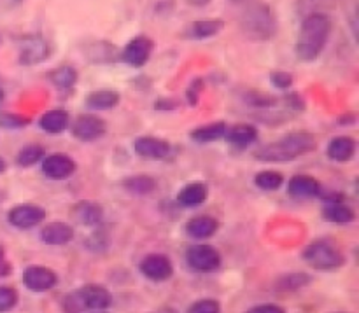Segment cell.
I'll return each instance as SVG.
<instances>
[{
  "instance_id": "1",
  "label": "cell",
  "mask_w": 359,
  "mask_h": 313,
  "mask_svg": "<svg viewBox=\"0 0 359 313\" xmlns=\"http://www.w3.org/2000/svg\"><path fill=\"white\" fill-rule=\"evenodd\" d=\"M332 35V20L325 13H314L304 18L298 34L297 53L300 62H314L325 51L326 44Z\"/></svg>"
},
{
  "instance_id": "2",
  "label": "cell",
  "mask_w": 359,
  "mask_h": 313,
  "mask_svg": "<svg viewBox=\"0 0 359 313\" xmlns=\"http://www.w3.org/2000/svg\"><path fill=\"white\" fill-rule=\"evenodd\" d=\"M238 27L248 39L256 42L270 41L277 34V18L265 2H244L238 16Z\"/></svg>"
},
{
  "instance_id": "3",
  "label": "cell",
  "mask_w": 359,
  "mask_h": 313,
  "mask_svg": "<svg viewBox=\"0 0 359 313\" xmlns=\"http://www.w3.org/2000/svg\"><path fill=\"white\" fill-rule=\"evenodd\" d=\"M318 142L316 137L307 132H294L287 133L283 139L277 142L269 144V146L262 147L256 153V160L259 161H270V163H284V161H293L297 158L304 156V154L312 153L316 149Z\"/></svg>"
},
{
  "instance_id": "4",
  "label": "cell",
  "mask_w": 359,
  "mask_h": 313,
  "mask_svg": "<svg viewBox=\"0 0 359 313\" xmlns=\"http://www.w3.org/2000/svg\"><path fill=\"white\" fill-rule=\"evenodd\" d=\"M112 305V294L105 287L90 286L81 287L76 293L67 294L63 300V310L67 313H83V310L102 312Z\"/></svg>"
},
{
  "instance_id": "5",
  "label": "cell",
  "mask_w": 359,
  "mask_h": 313,
  "mask_svg": "<svg viewBox=\"0 0 359 313\" xmlns=\"http://www.w3.org/2000/svg\"><path fill=\"white\" fill-rule=\"evenodd\" d=\"M302 256L309 266L319 272H337L346 263V258L339 251V247L328 240L312 242Z\"/></svg>"
},
{
  "instance_id": "6",
  "label": "cell",
  "mask_w": 359,
  "mask_h": 313,
  "mask_svg": "<svg viewBox=\"0 0 359 313\" xmlns=\"http://www.w3.org/2000/svg\"><path fill=\"white\" fill-rule=\"evenodd\" d=\"M186 263L196 273H214L221 268V254L207 244H196L186 251Z\"/></svg>"
},
{
  "instance_id": "7",
  "label": "cell",
  "mask_w": 359,
  "mask_h": 313,
  "mask_svg": "<svg viewBox=\"0 0 359 313\" xmlns=\"http://www.w3.org/2000/svg\"><path fill=\"white\" fill-rule=\"evenodd\" d=\"M20 63L21 65H37L46 62L51 55V46L42 35H25L20 39Z\"/></svg>"
},
{
  "instance_id": "8",
  "label": "cell",
  "mask_w": 359,
  "mask_h": 313,
  "mask_svg": "<svg viewBox=\"0 0 359 313\" xmlns=\"http://www.w3.org/2000/svg\"><path fill=\"white\" fill-rule=\"evenodd\" d=\"M46 219V210L39 205H16L14 209L9 210L7 214V221L11 226L18 228V230H30V228L39 226L42 221Z\"/></svg>"
},
{
  "instance_id": "9",
  "label": "cell",
  "mask_w": 359,
  "mask_h": 313,
  "mask_svg": "<svg viewBox=\"0 0 359 313\" xmlns=\"http://www.w3.org/2000/svg\"><path fill=\"white\" fill-rule=\"evenodd\" d=\"M153 41L146 35H139V37H133L128 44L125 46L121 53V60L126 65L133 67V69H140V67L146 65L151 58V53H153Z\"/></svg>"
},
{
  "instance_id": "10",
  "label": "cell",
  "mask_w": 359,
  "mask_h": 313,
  "mask_svg": "<svg viewBox=\"0 0 359 313\" xmlns=\"http://www.w3.org/2000/svg\"><path fill=\"white\" fill-rule=\"evenodd\" d=\"M107 132V125L104 119L93 114H84L74 121L72 135L81 142H93V140L102 139Z\"/></svg>"
},
{
  "instance_id": "11",
  "label": "cell",
  "mask_w": 359,
  "mask_h": 313,
  "mask_svg": "<svg viewBox=\"0 0 359 313\" xmlns=\"http://www.w3.org/2000/svg\"><path fill=\"white\" fill-rule=\"evenodd\" d=\"M139 270L147 280H153V282H165L174 275V266H172L170 259L163 254L146 256L140 261Z\"/></svg>"
},
{
  "instance_id": "12",
  "label": "cell",
  "mask_w": 359,
  "mask_h": 313,
  "mask_svg": "<svg viewBox=\"0 0 359 313\" xmlns=\"http://www.w3.org/2000/svg\"><path fill=\"white\" fill-rule=\"evenodd\" d=\"M76 172V161L62 153L49 154L42 160V174L51 181H65Z\"/></svg>"
},
{
  "instance_id": "13",
  "label": "cell",
  "mask_w": 359,
  "mask_h": 313,
  "mask_svg": "<svg viewBox=\"0 0 359 313\" xmlns=\"http://www.w3.org/2000/svg\"><path fill=\"white\" fill-rule=\"evenodd\" d=\"M23 284L32 293H48L58 284V277L46 266H28L23 273Z\"/></svg>"
},
{
  "instance_id": "14",
  "label": "cell",
  "mask_w": 359,
  "mask_h": 313,
  "mask_svg": "<svg viewBox=\"0 0 359 313\" xmlns=\"http://www.w3.org/2000/svg\"><path fill=\"white\" fill-rule=\"evenodd\" d=\"M133 151L140 158H144V160L160 161L170 156L172 146L170 142H167L163 139H158V137H139L133 142Z\"/></svg>"
},
{
  "instance_id": "15",
  "label": "cell",
  "mask_w": 359,
  "mask_h": 313,
  "mask_svg": "<svg viewBox=\"0 0 359 313\" xmlns=\"http://www.w3.org/2000/svg\"><path fill=\"white\" fill-rule=\"evenodd\" d=\"M224 28L223 20H198L189 23L188 27L182 30V37L188 41H203V39H210L214 35L221 34Z\"/></svg>"
},
{
  "instance_id": "16",
  "label": "cell",
  "mask_w": 359,
  "mask_h": 313,
  "mask_svg": "<svg viewBox=\"0 0 359 313\" xmlns=\"http://www.w3.org/2000/svg\"><path fill=\"white\" fill-rule=\"evenodd\" d=\"M287 195L298 200L316 198L321 195V184L318 179L311 177V175H294L287 184Z\"/></svg>"
},
{
  "instance_id": "17",
  "label": "cell",
  "mask_w": 359,
  "mask_h": 313,
  "mask_svg": "<svg viewBox=\"0 0 359 313\" xmlns=\"http://www.w3.org/2000/svg\"><path fill=\"white\" fill-rule=\"evenodd\" d=\"M207 196H209V188L203 182H189L184 188L179 191L177 203L186 207V209H195L205 203Z\"/></svg>"
},
{
  "instance_id": "18",
  "label": "cell",
  "mask_w": 359,
  "mask_h": 313,
  "mask_svg": "<svg viewBox=\"0 0 359 313\" xmlns=\"http://www.w3.org/2000/svg\"><path fill=\"white\" fill-rule=\"evenodd\" d=\"M74 238V228H70L65 223H56L46 224L41 230V240L46 245H67L69 242H72Z\"/></svg>"
},
{
  "instance_id": "19",
  "label": "cell",
  "mask_w": 359,
  "mask_h": 313,
  "mask_svg": "<svg viewBox=\"0 0 359 313\" xmlns=\"http://www.w3.org/2000/svg\"><path fill=\"white\" fill-rule=\"evenodd\" d=\"M330 160L337 161V163H346L351 161L356 154V140L351 139V137H335L332 142L328 144V149H326Z\"/></svg>"
},
{
  "instance_id": "20",
  "label": "cell",
  "mask_w": 359,
  "mask_h": 313,
  "mask_svg": "<svg viewBox=\"0 0 359 313\" xmlns=\"http://www.w3.org/2000/svg\"><path fill=\"white\" fill-rule=\"evenodd\" d=\"M217 228H219V223L214 217L198 216L186 223V233L195 240H207V238L216 235Z\"/></svg>"
},
{
  "instance_id": "21",
  "label": "cell",
  "mask_w": 359,
  "mask_h": 313,
  "mask_svg": "<svg viewBox=\"0 0 359 313\" xmlns=\"http://www.w3.org/2000/svg\"><path fill=\"white\" fill-rule=\"evenodd\" d=\"M224 139L233 147H248L258 140V130L252 125H235L226 128Z\"/></svg>"
},
{
  "instance_id": "22",
  "label": "cell",
  "mask_w": 359,
  "mask_h": 313,
  "mask_svg": "<svg viewBox=\"0 0 359 313\" xmlns=\"http://www.w3.org/2000/svg\"><path fill=\"white\" fill-rule=\"evenodd\" d=\"M74 217H76L77 223H81L83 226L98 228L102 219H104V210H102V207L97 205V203L83 202L76 207V210H74Z\"/></svg>"
},
{
  "instance_id": "23",
  "label": "cell",
  "mask_w": 359,
  "mask_h": 313,
  "mask_svg": "<svg viewBox=\"0 0 359 313\" xmlns=\"http://www.w3.org/2000/svg\"><path fill=\"white\" fill-rule=\"evenodd\" d=\"M39 126L44 130L46 133H51V135H58V133L65 132L67 126H69V114L62 109H53L48 111L39 121Z\"/></svg>"
},
{
  "instance_id": "24",
  "label": "cell",
  "mask_w": 359,
  "mask_h": 313,
  "mask_svg": "<svg viewBox=\"0 0 359 313\" xmlns=\"http://www.w3.org/2000/svg\"><path fill=\"white\" fill-rule=\"evenodd\" d=\"M323 219L333 224H349L356 219V214L349 205L342 202L326 203V207L323 209Z\"/></svg>"
},
{
  "instance_id": "25",
  "label": "cell",
  "mask_w": 359,
  "mask_h": 313,
  "mask_svg": "<svg viewBox=\"0 0 359 313\" xmlns=\"http://www.w3.org/2000/svg\"><path fill=\"white\" fill-rule=\"evenodd\" d=\"M226 123L224 121H217V123H210V125L200 126L196 128L195 132H191V139L198 144H210L216 142V140L223 139L224 133H226Z\"/></svg>"
},
{
  "instance_id": "26",
  "label": "cell",
  "mask_w": 359,
  "mask_h": 313,
  "mask_svg": "<svg viewBox=\"0 0 359 313\" xmlns=\"http://www.w3.org/2000/svg\"><path fill=\"white\" fill-rule=\"evenodd\" d=\"M119 93L112 90H100L93 91L86 97V105L93 111H109L119 104Z\"/></svg>"
},
{
  "instance_id": "27",
  "label": "cell",
  "mask_w": 359,
  "mask_h": 313,
  "mask_svg": "<svg viewBox=\"0 0 359 313\" xmlns=\"http://www.w3.org/2000/svg\"><path fill=\"white\" fill-rule=\"evenodd\" d=\"M49 81L56 86L60 91H69L76 86L77 83V70L70 65H62L58 69L49 72Z\"/></svg>"
},
{
  "instance_id": "28",
  "label": "cell",
  "mask_w": 359,
  "mask_h": 313,
  "mask_svg": "<svg viewBox=\"0 0 359 313\" xmlns=\"http://www.w3.org/2000/svg\"><path fill=\"white\" fill-rule=\"evenodd\" d=\"M123 188L132 193V195L144 196L156 189V181L153 177H147V175H133V177L123 181Z\"/></svg>"
},
{
  "instance_id": "29",
  "label": "cell",
  "mask_w": 359,
  "mask_h": 313,
  "mask_svg": "<svg viewBox=\"0 0 359 313\" xmlns=\"http://www.w3.org/2000/svg\"><path fill=\"white\" fill-rule=\"evenodd\" d=\"M311 275L304 272L298 273H290V275H284L277 280L276 289L283 291V293H293V291L302 289V287L309 286L311 284Z\"/></svg>"
},
{
  "instance_id": "30",
  "label": "cell",
  "mask_w": 359,
  "mask_h": 313,
  "mask_svg": "<svg viewBox=\"0 0 359 313\" xmlns=\"http://www.w3.org/2000/svg\"><path fill=\"white\" fill-rule=\"evenodd\" d=\"M44 156H46L44 147L39 146V144H30V146H25L23 149H20V153H18L16 156V163L20 165V167L28 168V167H34V165H37L39 161L44 160Z\"/></svg>"
},
{
  "instance_id": "31",
  "label": "cell",
  "mask_w": 359,
  "mask_h": 313,
  "mask_svg": "<svg viewBox=\"0 0 359 313\" xmlns=\"http://www.w3.org/2000/svg\"><path fill=\"white\" fill-rule=\"evenodd\" d=\"M339 0H297V13L302 18L309 16L314 13H325L333 9Z\"/></svg>"
},
{
  "instance_id": "32",
  "label": "cell",
  "mask_w": 359,
  "mask_h": 313,
  "mask_svg": "<svg viewBox=\"0 0 359 313\" xmlns=\"http://www.w3.org/2000/svg\"><path fill=\"white\" fill-rule=\"evenodd\" d=\"M255 184L258 186L259 189H263V191H277V189L284 184V177L279 172L265 170L256 174Z\"/></svg>"
},
{
  "instance_id": "33",
  "label": "cell",
  "mask_w": 359,
  "mask_h": 313,
  "mask_svg": "<svg viewBox=\"0 0 359 313\" xmlns=\"http://www.w3.org/2000/svg\"><path fill=\"white\" fill-rule=\"evenodd\" d=\"M18 303V293L13 287H0V313L9 312L11 308L16 307Z\"/></svg>"
},
{
  "instance_id": "34",
  "label": "cell",
  "mask_w": 359,
  "mask_h": 313,
  "mask_svg": "<svg viewBox=\"0 0 359 313\" xmlns=\"http://www.w3.org/2000/svg\"><path fill=\"white\" fill-rule=\"evenodd\" d=\"M188 313H221V305L216 300H200L188 308Z\"/></svg>"
},
{
  "instance_id": "35",
  "label": "cell",
  "mask_w": 359,
  "mask_h": 313,
  "mask_svg": "<svg viewBox=\"0 0 359 313\" xmlns=\"http://www.w3.org/2000/svg\"><path fill=\"white\" fill-rule=\"evenodd\" d=\"M30 123V119L23 118V116L18 114H0V126L6 130H18L23 128Z\"/></svg>"
},
{
  "instance_id": "36",
  "label": "cell",
  "mask_w": 359,
  "mask_h": 313,
  "mask_svg": "<svg viewBox=\"0 0 359 313\" xmlns=\"http://www.w3.org/2000/svg\"><path fill=\"white\" fill-rule=\"evenodd\" d=\"M270 83L276 88H279V90H290L293 86V76L290 72L277 70V72L270 74Z\"/></svg>"
},
{
  "instance_id": "37",
  "label": "cell",
  "mask_w": 359,
  "mask_h": 313,
  "mask_svg": "<svg viewBox=\"0 0 359 313\" xmlns=\"http://www.w3.org/2000/svg\"><path fill=\"white\" fill-rule=\"evenodd\" d=\"M202 79H195L191 84H189V90H188V102L189 105H196L198 104V97H200V91H202Z\"/></svg>"
},
{
  "instance_id": "38",
  "label": "cell",
  "mask_w": 359,
  "mask_h": 313,
  "mask_svg": "<svg viewBox=\"0 0 359 313\" xmlns=\"http://www.w3.org/2000/svg\"><path fill=\"white\" fill-rule=\"evenodd\" d=\"M248 313H286V310L277 305H258V307L249 308Z\"/></svg>"
},
{
  "instance_id": "39",
  "label": "cell",
  "mask_w": 359,
  "mask_h": 313,
  "mask_svg": "<svg viewBox=\"0 0 359 313\" xmlns=\"http://www.w3.org/2000/svg\"><path fill=\"white\" fill-rule=\"evenodd\" d=\"M287 105L294 107V109H297V111H302V109L305 107L304 100H302L300 95H297V93H291L290 97H287Z\"/></svg>"
},
{
  "instance_id": "40",
  "label": "cell",
  "mask_w": 359,
  "mask_h": 313,
  "mask_svg": "<svg viewBox=\"0 0 359 313\" xmlns=\"http://www.w3.org/2000/svg\"><path fill=\"white\" fill-rule=\"evenodd\" d=\"M11 273V265L4 258V249L0 247V277H6Z\"/></svg>"
},
{
  "instance_id": "41",
  "label": "cell",
  "mask_w": 359,
  "mask_h": 313,
  "mask_svg": "<svg viewBox=\"0 0 359 313\" xmlns=\"http://www.w3.org/2000/svg\"><path fill=\"white\" fill-rule=\"evenodd\" d=\"M154 107H156L158 111H170V109L177 107V102H174V100H158Z\"/></svg>"
},
{
  "instance_id": "42",
  "label": "cell",
  "mask_w": 359,
  "mask_h": 313,
  "mask_svg": "<svg viewBox=\"0 0 359 313\" xmlns=\"http://www.w3.org/2000/svg\"><path fill=\"white\" fill-rule=\"evenodd\" d=\"M186 2L193 7H205V6H209L212 0H186Z\"/></svg>"
},
{
  "instance_id": "43",
  "label": "cell",
  "mask_w": 359,
  "mask_h": 313,
  "mask_svg": "<svg viewBox=\"0 0 359 313\" xmlns=\"http://www.w3.org/2000/svg\"><path fill=\"white\" fill-rule=\"evenodd\" d=\"M4 172H6V161L0 158V174H4Z\"/></svg>"
},
{
  "instance_id": "44",
  "label": "cell",
  "mask_w": 359,
  "mask_h": 313,
  "mask_svg": "<svg viewBox=\"0 0 359 313\" xmlns=\"http://www.w3.org/2000/svg\"><path fill=\"white\" fill-rule=\"evenodd\" d=\"M4 97H6V95H4V90H2V88H0V105H2Z\"/></svg>"
},
{
  "instance_id": "45",
  "label": "cell",
  "mask_w": 359,
  "mask_h": 313,
  "mask_svg": "<svg viewBox=\"0 0 359 313\" xmlns=\"http://www.w3.org/2000/svg\"><path fill=\"white\" fill-rule=\"evenodd\" d=\"M230 2H233V4H244V2H248V0H230Z\"/></svg>"
},
{
  "instance_id": "46",
  "label": "cell",
  "mask_w": 359,
  "mask_h": 313,
  "mask_svg": "<svg viewBox=\"0 0 359 313\" xmlns=\"http://www.w3.org/2000/svg\"><path fill=\"white\" fill-rule=\"evenodd\" d=\"M91 313H107V312H104V310H102V312H91Z\"/></svg>"
}]
</instances>
